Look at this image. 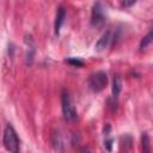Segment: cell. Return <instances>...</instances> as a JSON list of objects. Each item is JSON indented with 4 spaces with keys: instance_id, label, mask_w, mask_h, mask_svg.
<instances>
[{
    "instance_id": "1",
    "label": "cell",
    "mask_w": 153,
    "mask_h": 153,
    "mask_svg": "<svg viewBox=\"0 0 153 153\" xmlns=\"http://www.w3.org/2000/svg\"><path fill=\"white\" fill-rule=\"evenodd\" d=\"M5 148L10 153H19V139L14 128L11 124H7L4 130V139H2Z\"/></svg>"
},
{
    "instance_id": "2",
    "label": "cell",
    "mask_w": 153,
    "mask_h": 153,
    "mask_svg": "<svg viewBox=\"0 0 153 153\" xmlns=\"http://www.w3.org/2000/svg\"><path fill=\"white\" fill-rule=\"evenodd\" d=\"M87 84H88V87L93 92H100L108 85V75H106L105 72L98 71V72L90 75V78L87 80Z\"/></svg>"
},
{
    "instance_id": "3",
    "label": "cell",
    "mask_w": 153,
    "mask_h": 153,
    "mask_svg": "<svg viewBox=\"0 0 153 153\" xmlns=\"http://www.w3.org/2000/svg\"><path fill=\"white\" fill-rule=\"evenodd\" d=\"M61 104H62V114L66 121H72L76 117V111L72 104L71 96L66 88L62 90L61 92Z\"/></svg>"
},
{
    "instance_id": "4",
    "label": "cell",
    "mask_w": 153,
    "mask_h": 153,
    "mask_svg": "<svg viewBox=\"0 0 153 153\" xmlns=\"http://www.w3.org/2000/svg\"><path fill=\"white\" fill-rule=\"evenodd\" d=\"M106 22V16L104 7L100 2H96L92 7V13H91V24L96 27H103V25Z\"/></svg>"
},
{
    "instance_id": "5",
    "label": "cell",
    "mask_w": 153,
    "mask_h": 153,
    "mask_svg": "<svg viewBox=\"0 0 153 153\" xmlns=\"http://www.w3.org/2000/svg\"><path fill=\"white\" fill-rule=\"evenodd\" d=\"M110 41H111V31L104 32V33L102 35V37L97 41L96 45H94L96 50H97V51H103V50H105V48L109 47Z\"/></svg>"
},
{
    "instance_id": "6",
    "label": "cell",
    "mask_w": 153,
    "mask_h": 153,
    "mask_svg": "<svg viewBox=\"0 0 153 153\" xmlns=\"http://www.w3.org/2000/svg\"><path fill=\"white\" fill-rule=\"evenodd\" d=\"M65 17H66V11L62 6H60L57 8V12H56V19H55V32L56 35H59L60 32V27L65 20Z\"/></svg>"
},
{
    "instance_id": "7",
    "label": "cell",
    "mask_w": 153,
    "mask_h": 153,
    "mask_svg": "<svg viewBox=\"0 0 153 153\" xmlns=\"http://www.w3.org/2000/svg\"><path fill=\"white\" fill-rule=\"evenodd\" d=\"M121 88H122V82H121V79L118 75H116L114 78V82H112V97L114 98H117V96L120 94L121 92Z\"/></svg>"
},
{
    "instance_id": "8",
    "label": "cell",
    "mask_w": 153,
    "mask_h": 153,
    "mask_svg": "<svg viewBox=\"0 0 153 153\" xmlns=\"http://www.w3.org/2000/svg\"><path fill=\"white\" fill-rule=\"evenodd\" d=\"M141 143H142V153H151V143H149V136L147 133H143L141 136Z\"/></svg>"
},
{
    "instance_id": "9",
    "label": "cell",
    "mask_w": 153,
    "mask_h": 153,
    "mask_svg": "<svg viewBox=\"0 0 153 153\" xmlns=\"http://www.w3.org/2000/svg\"><path fill=\"white\" fill-rule=\"evenodd\" d=\"M152 42V31H149L142 39H141V43H140V49L143 50L145 48H147V45Z\"/></svg>"
},
{
    "instance_id": "10",
    "label": "cell",
    "mask_w": 153,
    "mask_h": 153,
    "mask_svg": "<svg viewBox=\"0 0 153 153\" xmlns=\"http://www.w3.org/2000/svg\"><path fill=\"white\" fill-rule=\"evenodd\" d=\"M66 62H68L69 65H73L75 67H82L84 66V62L79 59H74V57H71V59H67Z\"/></svg>"
},
{
    "instance_id": "11",
    "label": "cell",
    "mask_w": 153,
    "mask_h": 153,
    "mask_svg": "<svg viewBox=\"0 0 153 153\" xmlns=\"http://www.w3.org/2000/svg\"><path fill=\"white\" fill-rule=\"evenodd\" d=\"M111 143H112V140L111 139H109V140L105 141V146H106L108 151H111Z\"/></svg>"
},
{
    "instance_id": "12",
    "label": "cell",
    "mask_w": 153,
    "mask_h": 153,
    "mask_svg": "<svg viewBox=\"0 0 153 153\" xmlns=\"http://www.w3.org/2000/svg\"><path fill=\"white\" fill-rule=\"evenodd\" d=\"M134 4H135L134 0H131V1H123V2H122L123 6H130V5H134Z\"/></svg>"
},
{
    "instance_id": "13",
    "label": "cell",
    "mask_w": 153,
    "mask_h": 153,
    "mask_svg": "<svg viewBox=\"0 0 153 153\" xmlns=\"http://www.w3.org/2000/svg\"><path fill=\"white\" fill-rule=\"evenodd\" d=\"M82 153H90V152H88V151H84Z\"/></svg>"
}]
</instances>
